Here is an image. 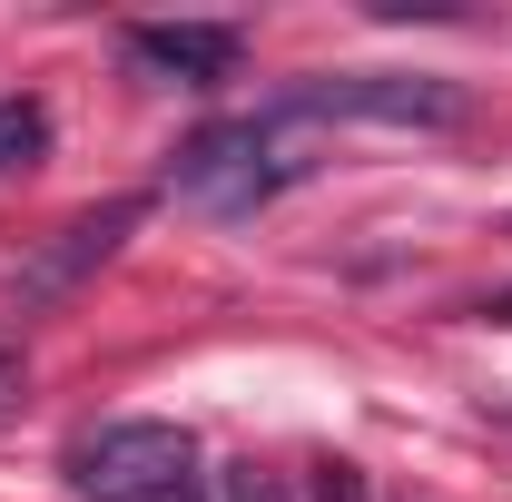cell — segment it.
<instances>
[{"mask_svg": "<svg viewBox=\"0 0 512 502\" xmlns=\"http://www.w3.org/2000/svg\"><path fill=\"white\" fill-rule=\"evenodd\" d=\"M20 384H30V355H20V345H10V335H0V414H10V404H20Z\"/></svg>", "mask_w": 512, "mask_h": 502, "instance_id": "ba28073f", "label": "cell"}, {"mask_svg": "<svg viewBox=\"0 0 512 502\" xmlns=\"http://www.w3.org/2000/svg\"><path fill=\"white\" fill-rule=\"evenodd\" d=\"M69 493L79 502H178L197 473L188 424H158V414H119V424H89L60 453Z\"/></svg>", "mask_w": 512, "mask_h": 502, "instance_id": "7a4b0ae2", "label": "cell"}, {"mask_svg": "<svg viewBox=\"0 0 512 502\" xmlns=\"http://www.w3.org/2000/svg\"><path fill=\"white\" fill-rule=\"evenodd\" d=\"M276 109H296L306 128L355 119V128H463L473 119V89L463 79H434V69H316L296 79Z\"/></svg>", "mask_w": 512, "mask_h": 502, "instance_id": "3957f363", "label": "cell"}, {"mask_svg": "<svg viewBox=\"0 0 512 502\" xmlns=\"http://www.w3.org/2000/svg\"><path fill=\"white\" fill-rule=\"evenodd\" d=\"M473 315H483V325H512V286H503V296H483Z\"/></svg>", "mask_w": 512, "mask_h": 502, "instance_id": "30bf717a", "label": "cell"}, {"mask_svg": "<svg viewBox=\"0 0 512 502\" xmlns=\"http://www.w3.org/2000/svg\"><path fill=\"white\" fill-rule=\"evenodd\" d=\"M316 158L325 148H316V128L296 119V109L217 119V128H197L188 148H178L168 197H188L197 217H256V207H276L296 178H316Z\"/></svg>", "mask_w": 512, "mask_h": 502, "instance_id": "6da1fadb", "label": "cell"}, {"mask_svg": "<svg viewBox=\"0 0 512 502\" xmlns=\"http://www.w3.org/2000/svg\"><path fill=\"white\" fill-rule=\"evenodd\" d=\"M40 148H50V109L40 99H0V178L40 168Z\"/></svg>", "mask_w": 512, "mask_h": 502, "instance_id": "8992f818", "label": "cell"}, {"mask_svg": "<svg viewBox=\"0 0 512 502\" xmlns=\"http://www.w3.org/2000/svg\"><path fill=\"white\" fill-rule=\"evenodd\" d=\"M128 60L178 79V89H217L247 60V30L237 20H128Z\"/></svg>", "mask_w": 512, "mask_h": 502, "instance_id": "5b68a950", "label": "cell"}, {"mask_svg": "<svg viewBox=\"0 0 512 502\" xmlns=\"http://www.w3.org/2000/svg\"><path fill=\"white\" fill-rule=\"evenodd\" d=\"M227 502H286V493H276L256 463H237V473H227Z\"/></svg>", "mask_w": 512, "mask_h": 502, "instance_id": "9c48e42d", "label": "cell"}, {"mask_svg": "<svg viewBox=\"0 0 512 502\" xmlns=\"http://www.w3.org/2000/svg\"><path fill=\"white\" fill-rule=\"evenodd\" d=\"M316 502H365V473H355V463H325V473H316Z\"/></svg>", "mask_w": 512, "mask_h": 502, "instance_id": "52a82bcc", "label": "cell"}, {"mask_svg": "<svg viewBox=\"0 0 512 502\" xmlns=\"http://www.w3.org/2000/svg\"><path fill=\"white\" fill-rule=\"evenodd\" d=\"M138 217H148V197H109V207L69 217L60 237H50V247L10 276V306L30 315V306H60V296H79V286H89V276H99V266H109V256L138 237Z\"/></svg>", "mask_w": 512, "mask_h": 502, "instance_id": "277c9868", "label": "cell"}]
</instances>
